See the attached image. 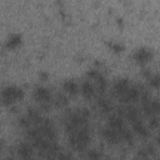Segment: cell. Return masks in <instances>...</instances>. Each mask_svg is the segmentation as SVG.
Segmentation results:
<instances>
[{
    "label": "cell",
    "mask_w": 160,
    "mask_h": 160,
    "mask_svg": "<svg viewBox=\"0 0 160 160\" xmlns=\"http://www.w3.org/2000/svg\"><path fill=\"white\" fill-rule=\"evenodd\" d=\"M90 142V132L88 126L80 128L69 135V145L78 151L85 150Z\"/></svg>",
    "instance_id": "6da1fadb"
},
{
    "label": "cell",
    "mask_w": 160,
    "mask_h": 160,
    "mask_svg": "<svg viewBox=\"0 0 160 160\" xmlns=\"http://www.w3.org/2000/svg\"><path fill=\"white\" fill-rule=\"evenodd\" d=\"M1 98H2V104L10 106L24 98V90L16 85H8L2 90Z\"/></svg>",
    "instance_id": "7a4b0ae2"
},
{
    "label": "cell",
    "mask_w": 160,
    "mask_h": 160,
    "mask_svg": "<svg viewBox=\"0 0 160 160\" xmlns=\"http://www.w3.org/2000/svg\"><path fill=\"white\" fill-rule=\"evenodd\" d=\"M34 99L40 104L41 108L46 109L49 105H50V101H51V91L50 89L45 88V86H36L34 89Z\"/></svg>",
    "instance_id": "3957f363"
},
{
    "label": "cell",
    "mask_w": 160,
    "mask_h": 160,
    "mask_svg": "<svg viewBox=\"0 0 160 160\" xmlns=\"http://www.w3.org/2000/svg\"><path fill=\"white\" fill-rule=\"evenodd\" d=\"M130 88H131V85H130V80L128 78H119L114 81L112 88H111V92L116 98H121Z\"/></svg>",
    "instance_id": "277c9868"
},
{
    "label": "cell",
    "mask_w": 160,
    "mask_h": 160,
    "mask_svg": "<svg viewBox=\"0 0 160 160\" xmlns=\"http://www.w3.org/2000/svg\"><path fill=\"white\" fill-rule=\"evenodd\" d=\"M140 91H141V85L140 86H131L121 98H119V100L122 104L130 105L131 102H135L140 99Z\"/></svg>",
    "instance_id": "5b68a950"
},
{
    "label": "cell",
    "mask_w": 160,
    "mask_h": 160,
    "mask_svg": "<svg viewBox=\"0 0 160 160\" xmlns=\"http://www.w3.org/2000/svg\"><path fill=\"white\" fill-rule=\"evenodd\" d=\"M141 110L148 116H156L160 112V101L150 99L148 101L141 102Z\"/></svg>",
    "instance_id": "8992f818"
},
{
    "label": "cell",
    "mask_w": 160,
    "mask_h": 160,
    "mask_svg": "<svg viewBox=\"0 0 160 160\" xmlns=\"http://www.w3.org/2000/svg\"><path fill=\"white\" fill-rule=\"evenodd\" d=\"M132 59L138 64H145L152 59V51L149 48H139L134 51Z\"/></svg>",
    "instance_id": "52a82bcc"
},
{
    "label": "cell",
    "mask_w": 160,
    "mask_h": 160,
    "mask_svg": "<svg viewBox=\"0 0 160 160\" xmlns=\"http://www.w3.org/2000/svg\"><path fill=\"white\" fill-rule=\"evenodd\" d=\"M104 139L109 142V144H112V145H116V144H120L122 140H121V136H120V132L119 130H115V129H111L109 126L104 128L102 131H101Z\"/></svg>",
    "instance_id": "ba28073f"
},
{
    "label": "cell",
    "mask_w": 160,
    "mask_h": 160,
    "mask_svg": "<svg viewBox=\"0 0 160 160\" xmlns=\"http://www.w3.org/2000/svg\"><path fill=\"white\" fill-rule=\"evenodd\" d=\"M16 152L21 160H28V159L32 158L34 146H32V144H29V142H21V144H19Z\"/></svg>",
    "instance_id": "9c48e42d"
},
{
    "label": "cell",
    "mask_w": 160,
    "mask_h": 160,
    "mask_svg": "<svg viewBox=\"0 0 160 160\" xmlns=\"http://www.w3.org/2000/svg\"><path fill=\"white\" fill-rule=\"evenodd\" d=\"M80 92H81V95H82L84 98L91 99V98L95 95V92H96L95 85H94L89 79H86V80H84V81L81 82V85H80Z\"/></svg>",
    "instance_id": "30bf717a"
},
{
    "label": "cell",
    "mask_w": 160,
    "mask_h": 160,
    "mask_svg": "<svg viewBox=\"0 0 160 160\" xmlns=\"http://www.w3.org/2000/svg\"><path fill=\"white\" fill-rule=\"evenodd\" d=\"M131 128H132V131H134L135 134H138L140 138H148V136L150 135V131H149L148 126L141 121V119L134 121V122L131 124Z\"/></svg>",
    "instance_id": "8fae6325"
},
{
    "label": "cell",
    "mask_w": 160,
    "mask_h": 160,
    "mask_svg": "<svg viewBox=\"0 0 160 160\" xmlns=\"http://www.w3.org/2000/svg\"><path fill=\"white\" fill-rule=\"evenodd\" d=\"M62 90L68 94V95H76L79 91H80V86L79 84L72 80V79H66L64 82H62Z\"/></svg>",
    "instance_id": "7c38bea8"
},
{
    "label": "cell",
    "mask_w": 160,
    "mask_h": 160,
    "mask_svg": "<svg viewBox=\"0 0 160 160\" xmlns=\"http://www.w3.org/2000/svg\"><path fill=\"white\" fill-rule=\"evenodd\" d=\"M108 126L115 130H121L122 128H125V122H124V118L118 115V114H112L109 116L108 119Z\"/></svg>",
    "instance_id": "4fadbf2b"
},
{
    "label": "cell",
    "mask_w": 160,
    "mask_h": 160,
    "mask_svg": "<svg viewBox=\"0 0 160 160\" xmlns=\"http://www.w3.org/2000/svg\"><path fill=\"white\" fill-rule=\"evenodd\" d=\"M94 81H95V90H96V92L100 95V96H102L104 94H105V91H106V89H108V81H106V79H105V76L102 75V74H99L95 79H94Z\"/></svg>",
    "instance_id": "5bb4252c"
},
{
    "label": "cell",
    "mask_w": 160,
    "mask_h": 160,
    "mask_svg": "<svg viewBox=\"0 0 160 160\" xmlns=\"http://www.w3.org/2000/svg\"><path fill=\"white\" fill-rule=\"evenodd\" d=\"M96 106H98V109H99L101 112H104V114H109V112L112 111V109H114L111 101H110L109 99L102 98V96H100V98L96 100Z\"/></svg>",
    "instance_id": "9a60e30c"
},
{
    "label": "cell",
    "mask_w": 160,
    "mask_h": 160,
    "mask_svg": "<svg viewBox=\"0 0 160 160\" xmlns=\"http://www.w3.org/2000/svg\"><path fill=\"white\" fill-rule=\"evenodd\" d=\"M21 44V35L19 34H12L9 36V39L6 40V46L9 49H15Z\"/></svg>",
    "instance_id": "2e32d148"
},
{
    "label": "cell",
    "mask_w": 160,
    "mask_h": 160,
    "mask_svg": "<svg viewBox=\"0 0 160 160\" xmlns=\"http://www.w3.org/2000/svg\"><path fill=\"white\" fill-rule=\"evenodd\" d=\"M120 132V136H121V140L122 141H126L128 144H132V140H134V136H132V132L125 126L122 128L121 130H119Z\"/></svg>",
    "instance_id": "e0dca14e"
},
{
    "label": "cell",
    "mask_w": 160,
    "mask_h": 160,
    "mask_svg": "<svg viewBox=\"0 0 160 160\" xmlns=\"http://www.w3.org/2000/svg\"><path fill=\"white\" fill-rule=\"evenodd\" d=\"M54 102L58 108H64L69 104V100L64 94H56V96L54 98Z\"/></svg>",
    "instance_id": "ac0fdd59"
},
{
    "label": "cell",
    "mask_w": 160,
    "mask_h": 160,
    "mask_svg": "<svg viewBox=\"0 0 160 160\" xmlns=\"http://www.w3.org/2000/svg\"><path fill=\"white\" fill-rule=\"evenodd\" d=\"M86 156H88V160H100L102 154L98 149H90V150H88Z\"/></svg>",
    "instance_id": "d6986e66"
},
{
    "label": "cell",
    "mask_w": 160,
    "mask_h": 160,
    "mask_svg": "<svg viewBox=\"0 0 160 160\" xmlns=\"http://www.w3.org/2000/svg\"><path fill=\"white\" fill-rule=\"evenodd\" d=\"M149 80V85L151 88H160V75L159 74H152V75H149L148 78Z\"/></svg>",
    "instance_id": "ffe728a7"
},
{
    "label": "cell",
    "mask_w": 160,
    "mask_h": 160,
    "mask_svg": "<svg viewBox=\"0 0 160 160\" xmlns=\"http://www.w3.org/2000/svg\"><path fill=\"white\" fill-rule=\"evenodd\" d=\"M55 160H74V158H72V155L69 154V152H62V151H60Z\"/></svg>",
    "instance_id": "44dd1931"
},
{
    "label": "cell",
    "mask_w": 160,
    "mask_h": 160,
    "mask_svg": "<svg viewBox=\"0 0 160 160\" xmlns=\"http://www.w3.org/2000/svg\"><path fill=\"white\" fill-rule=\"evenodd\" d=\"M109 46H110V49L112 50V51H115V52H120L121 50H122V45L121 44H119V42H110L109 44Z\"/></svg>",
    "instance_id": "7402d4cb"
},
{
    "label": "cell",
    "mask_w": 160,
    "mask_h": 160,
    "mask_svg": "<svg viewBox=\"0 0 160 160\" xmlns=\"http://www.w3.org/2000/svg\"><path fill=\"white\" fill-rule=\"evenodd\" d=\"M149 125H150V128H158V126H160V120L156 116H150Z\"/></svg>",
    "instance_id": "603a6c76"
},
{
    "label": "cell",
    "mask_w": 160,
    "mask_h": 160,
    "mask_svg": "<svg viewBox=\"0 0 160 160\" xmlns=\"http://www.w3.org/2000/svg\"><path fill=\"white\" fill-rule=\"evenodd\" d=\"M138 155L140 156V159H142V160H148L149 158H150V155L146 152V150L142 148V149H140L139 150V152H138Z\"/></svg>",
    "instance_id": "cb8c5ba5"
},
{
    "label": "cell",
    "mask_w": 160,
    "mask_h": 160,
    "mask_svg": "<svg viewBox=\"0 0 160 160\" xmlns=\"http://www.w3.org/2000/svg\"><path fill=\"white\" fill-rule=\"evenodd\" d=\"M5 160H16V159H15V158H12V156H8Z\"/></svg>",
    "instance_id": "d4e9b609"
},
{
    "label": "cell",
    "mask_w": 160,
    "mask_h": 160,
    "mask_svg": "<svg viewBox=\"0 0 160 160\" xmlns=\"http://www.w3.org/2000/svg\"><path fill=\"white\" fill-rule=\"evenodd\" d=\"M156 141H158V144H159V145H160V135H159V136H158V138H156Z\"/></svg>",
    "instance_id": "484cf974"
},
{
    "label": "cell",
    "mask_w": 160,
    "mask_h": 160,
    "mask_svg": "<svg viewBox=\"0 0 160 160\" xmlns=\"http://www.w3.org/2000/svg\"><path fill=\"white\" fill-rule=\"evenodd\" d=\"M28 160H35V159H34V158H30V159H28Z\"/></svg>",
    "instance_id": "4316f807"
},
{
    "label": "cell",
    "mask_w": 160,
    "mask_h": 160,
    "mask_svg": "<svg viewBox=\"0 0 160 160\" xmlns=\"http://www.w3.org/2000/svg\"><path fill=\"white\" fill-rule=\"evenodd\" d=\"M109 160H112V159H109Z\"/></svg>",
    "instance_id": "83f0119b"
},
{
    "label": "cell",
    "mask_w": 160,
    "mask_h": 160,
    "mask_svg": "<svg viewBox=\"0 0 160 160\" xmlns=\"http://www.w3.org/2000/svg\"><path fill=\"white\" fill-rule=\"evenodd\" d=\"M158 160H160V159H158Z\"/></svg>",
    "instance_id": "f1b7e54d"
}]
</instances>
